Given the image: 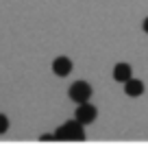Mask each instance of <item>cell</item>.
<instances>
[{
	"label": "cell",
	"mask_w": 148,
	"mask_h": 144,
	"mask_svg": "<svg viewBox=\"0 0 148 144\" xmlns=\"http://www.w3.org/2000/svg\"><path fill=\"white\" fill-rule=\"evenodd\" d=\"M83 125L79 120H68L63 127H59L55 133V140H83Z\"/></svg>",
	"instance_id": "6da1fadb"
},
{
	"label": "cell",
	"mask_w": 148,
	"mask_h": 144,
	"mask_svg": "<svg viewBox=\"0 0 148 144\" xmlns=\"http://www.w3.org/2000/svg\"><path fill=\"white\" fill-rule=\"evenodd\" d=\"M68 92H70V98L79 105V103L89 101V96H92V85H89L87 81H76V83L70 85Z\"/></svg>",
	"instance_id": "7a4b0ae2"
},
{
	"label": "cell",
	"mask_w": 148,
	"mask_h": 144,
	"mask_svg": "<svg viewBox=\"0 0 148 144\" xmlns=\"http://www.w3.org/2000/svg\"><path fill=\"white\" fill-rule=\"evenodd\" d=\"M74 120H79L81 125H89V122H94V120H96V107L89 105L87 101H85V103H79V109H76Z\"/></svg>",
	"instance_id": "3957f363"
},
{
	"label": "cell",
	"mask_w": 148,
	"mask_h": 144,
	"mask_svg": "<svg viewBox=\"0 0 148 144\" xmlns=\"http://www.w3.org/2000/svg\"><path fill=\"white\" fill-rule=\"evenodd\" d=\"M52 72H55L57 76H68L70 72H72V61H70L68 57H57V59L52 61Z\"/></svg>",
	"instance_id": "277c9868"
},
{
	"label": "cell",
	"mask_w": 148,
	"mask_h": 144,
	"mask_svg": "<svg viewBox=\"0 0 148 144\" xmlns=\"http://www.w3.org/2000/svg\"><path fill=\"white\" fill-rule=\"evenodd\" d=\"M131 74H133V70H131L129 63H118L116 68H113V79L120 81V83H124V81L131 79Z\"/></svg>",
	"instance_id": "5b68a950"
},
{
	"label": "cell",
	"mask_w": 148,
	"mask_h": 144,
	"mask_svg": "<svg viewBox=\"0 0 148 144\" xmlns=\"http://www.w3.org/2000/svg\"><path fill=\"white\" fill-rule=\"evenodd\" d=\"M124 92L129 94V96H139V94L144 92V83L131 76L129 81H124Z\"/></svg>",
	"instance_id": "8992f818"
},
{
	"label": "cell",
	"mask_w": 148,
	"mask_h": 144,
	"mask_svg": "<svg viewBox=\"0 0 148 144\" xmlns=\"http://www.w3.org/2000/svg\"><path fill=\"white\" fill-rule=\"evenodd\" d=\"M7 127H9V118H7L5 114H0V133H5Z\"/></svg>",
	"instance_id": "52a82bcc"
},
{
	"label": "cell",
	"mask_w": 148,
	"mask_h": 144,
	"mask_svg": "<svg viewBox=\"0 0 148 144\" xmlns=\"http://www.w3.org/2000/svg\"><path fill=\"white\" fill-rule=\"evenodd\" d=\"M144 31H146V33H148V18H146V20H144Z\"/></svg>",
	"instance_id": "ba28073f"
}]
</instances>
